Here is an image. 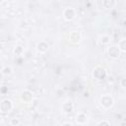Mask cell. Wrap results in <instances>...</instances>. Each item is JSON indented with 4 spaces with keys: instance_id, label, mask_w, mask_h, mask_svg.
<instances>
[{
    "instance_id": "8fae6325",
    "label": "cell",
    "mask_w": 126,
    "mask_h": 126,
    "mask_svg": "<svg viewBox=\"0 0 126 126\" xmlns=\"http://www.w3.org/2000/svg\"><path fill=\"white\" fill-rule=\"evenodd\" d=\"M101 4H102V7L106 10H110L112 8L115 7L116 5V0H102L101 1Z\"/></svg>"
},
{
    "instance_id": "3957f363",
    "label": "cell",
    "mask_w": 126,
    "mask_h": 126,
    "mask_svg": "<svg viewBox=\"0 0 126 126\" xmlns=\"http://www.w3.org/2000/svg\"><path fill=\"white\" fill-rule=\"evenodd\" d=\"M13 109V102L9 98H5L0 103V111L2 113H8Z\"/></svg>"
},
{
    "instance_id": "8992f818",
    "label": "cell",
    "mask_w": 126,
    "mask_h": 126,
    "mask_svg": "<svg viewBox=\"0 0 126 126\" xmlns=\"http://www.w3.org/2000/svg\"><path fill=\"white\" fill-rule=\"evenodd\" d=\"M63 18L66 21H73L76 18V11L74 8L67 7L63 10Z\"/></svg>"
},
{
    "instance_id": "5b68a950",
    "label": "cell",
    "mask_w": 126,
    "mask_h": 126,
    "mask_svg": "<svg viewBox=\"0 0 126 126\" xmlns=\"http://www.w3.org/2000/svg\"><path fill=\"white\" fill-rule=\"evenodd\" d=\"M106 51H107L108 56L110 58H112V59H118L120 57V55H121V51L118 48V46H116V45H112V46L107 47Z\"/></svg>"
},
{
    "instance_id": "2e32d148",
    "label": "cell",
    "mask_w": 126,
    "mask_h": 126,
    "mask_svg": "<svg viewBox=\"0 0 126 126\" xmlns=\"http://www.w3.org/2000/svg\"><path fill=\"white\" fill-rule=\"evenodd\" d=\"M20 124H21V121L19 118H12L10 120V125H12V126H18Z\"/></svg>"
},
{
    "instance_id": "30bf717a",
    "label": "cell",
    "mask_w": 126,
    "mask_h": 126,
    "mask_svg": "<svg viewBox=\"0 0 126 126\" xmlns=\"http://www.w3.org/2000/svg\"><path fill=\"white\" fill-rule=\"evenodd\" d=\"M88 122V115L84 112H79L76 116V123L79 125H84Z\"/></svg>"
},
{
    "instance_id": "4fadbf2b",
    "label": "cell",
    "mask_w": 126,
    "mask_h": 126,
    "mask_svg": "<svg viewBox=\"0 0 126 126\" xmlns=\"http://www.w3.org/2000/svg\"><path fill=\"white\" fill-rule=\"evenodd\" d=\"M24 53V47L22 45H16L14 48H13V54L15 56H20Z\"/></svg>"
},
{
    "instance_id": "ac0fdd59",
    "label": "cell",
    "mask_w": 126,
    "mask_h": 126,
    "mask_svg": "<svg viewBox=\"0 0 126 126\" xmlns=\"http://www.w3.org/2000/svg\"><path fill=\"white\" fill-rule=\"evenodd\" d=\"M120 86L123 88V89H126V78H122L120 80Z\"/></svg>"
},
{
    "instance_id": "7a4b0ae2",
    "label": "cell",
    "mask_w": 126,
    "mask_h": 126,
    "mask_svg": "<svg viewBox=\"0 0 126 126\" xmlns=\"http://www.w3.org/2000/svg\"><path fill=\"white\" fill-rule=\"evenodd\" d=\"M98 103L99 105L103 108V109H109L113 106L114 104V99L111 95L109 94H103L99 97V100H98Z\"/></svg>"
},
{
    "instance_id": "9a60e30c",
    "label": "cell",
    "mask_w": 126,
    "mask_h": 126,
    "mask_svg": "<svg viewBox=\"0 0 126 126\" xmlns=\"http://www.w3.org/2000/svg\"><path fill=\"white\" fill-rule=\"evenodd\" d=\"M1 73H2L3 76H9V75H11L13 73V69L10 66H4L2 68V70H1Z\"/></svg>"
},
{
    "instance_id": "277c9868",
    "label": "cell",
    "mask_w": 126,
    "mask_h": 126,
    "mask_svg": "<svg viewBox=\"0 0 126 126\" xmlns=\"http://www.w3.org/2000/svg\"><path fill=\"white\" fill-rule=\"evenodd\" d=\"M21 99L23 102L25 103H31L33 101L34 96H33V93L30 90H25L22 92L21 94Z\"/></svg>"
},
{
    "instance_id": "e0dca14e",
    "label": "cell",
    "mask_w": 126,
    "mask_h": 126,
    "mask_svg": "<svg viewBox=\"0 0 126 126\" xmlns=\"http://www.w3.org/2000/svg\"><path fill=\"white\" fill-rule=\"evenodd\" d=\"M97 125H110V121H108V120H101V121H99V122H97Z\"/></svg>"
},
{
    "instance_id": "9c48e42d",
    "label": "cell",
    "mask_w": 126,
    "mask_h": 126,
    "mask_svg": "<svg viewBox=\"0 0 126 126\" xmlns=\"http://www.w3.org/2000/svg\"><path fill=\"white\" fill-rule=\"evenodd\" d=\"M74 110V104L72 101H66L62 105V111L65 114H71Z\"/></svg>"
},
{
    "instance_id": "ba28073f",
    "label": "cell",
    "mask_w": 126,
    "mask_h": 126,
    "mask_svg": "<svg viewBox=\"0 0 126 126\" xmlns=\"http://www.w3.org/2000/svg\"><path fill=\"white\" fill-rule=\"evenodd\" d=\"M48 48H49V44L46 41H44V40H40V41H38L36 43V50L39 53L46 52L48 50Z\"/></svg>"
},
{
    "instance_id": "5bb4252c",
    "label": "cell",
    "mask_w": 126,
    "mask_h": 126,
    "mask_svg": "<svg viewBox=\"0 0 126 126\" xmlns=\"http://www.w3.org/2000/svg\"><path fill=\"white\" fill-rule=\"evenodd\" d=\"M118 48L120 49L121 52H125L126 53V38H122L118 41Z\"/></svg>"
},
{
    "instance_id": "7c38bea8",
    "label": "cell",
    "mask_w": 126,
    "mask_h": 126,
    "mask_svg": "<svg viewBox=\"0 0 126 126\" xmlns=\"http://www.w3.org/2000/svg\"><path fill=\"white\" fill-rule=\"evenodd\" d=\"M110 41H111V37L108 34H102L99 36V39H98V42L101 45H108Z\"/></svg>"
},
{
    "instance_id": "52a82bcc",
    "label": "cell",
    "mask_w": 126,
    "mask_h": 126,
    "mask_svg": "<svg viewBox=\"0 0 126 126\" xmlns=\"http://www.w3.org/2000/svg\"><path fill=\"white\" fill-rule=\"evenodd\" d=\"M82 39V35H81V32H78V31H72L70 33H69V41L73 44H77L81 41Z\"/></svg>"
},
{
    "instance_id": "6da1fadb",
    "label": "cell",
    "mask_w": 126,
    "mask_h": 126,
    "mask_svg": "<svg viewBox=\"0 0 126 126\" xmlns=\"http://www.w3.org/2000/svg\"><path fill=\"white\" fill-rule=\"evenodd\" d=\"M92 76L96 81H103L107 76V72L102 66H95L92 72Z\"/></svg>"
},
{
    "instance_id": "d6986e66",
    "label": "cell",
    "mask_w": 126,
    "mask_h": 126,
    "mask_svg": "<svg viewBox=\"0 0 126 126\" xmlns=\"http://www.w3.org/2000/svg\"><path fill=\"white\" fill-rule=\"evenodd\" d=\"M6 1H8V2H12V1H14V0H6Z\"/></svg>"
}]
</instances>
